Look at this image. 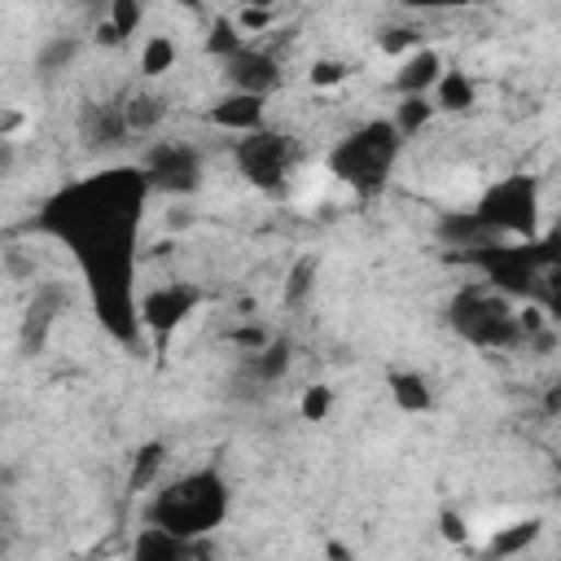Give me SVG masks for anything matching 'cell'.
Returning <instances> with one entry per match:
<instances>
[{
    "label": "cell",
    "instance_id": "obj_40",
    "mask_svg": "<svg viewBox=\"0 0 561 561\" xmlns=\"http://www.w3.org/2000/svg\"><path fill=\"white\" fill-rule=\"evenodd\" d=\"M175 4H184V9H197V4H202V0H175Z\"/></svg>",
    "mask_w": 561,
    "mask_h": 561
},
{
    "label": "cell",
    "instance_id": "obj_15",
    "mask_svg": "<svg viewBox=\"0 0 561 561\" xmlns=\"http://www.w3.org/2000/svg\"><path fill=\"white\" fill-rule=\"evenodd\" d=\"M500 232H491L473 210H447L443 219H438V241L443 245H456V254L460 250H473V245H486V241H495Z\"/></svg>",
    "mask_w": 561,
    "mask_h": 561
},
{
    "label": "cell",
    "instance_id": "obj_4",
    "mask_svg": "<svg viewBox=\"0 0 561 561\" xmlns=\"http://www.w3.org/2000/svg\"><path fill=\"white\" fill-rule=\"evenodd\" d=\"M447 324L456 329V337H465L478 351H513L526 342L513 298L491 280H473L456 289V298L447 302Z\"/></svg>",
    "mask_w": 561,
    "mask_h": 561
},
{
    "label": "cell",
    "instance_id": "obj_9",
    "mask_svg": "<svg viewBox=\"0 0 561 561\" xmlns=\"http://www.w3.org/2000/svg\"><path fill=\"white\" fill-rule=\"evenodd\" d=\"M224 75H228V83H232L237 92H259V96H267V92L280 83V66H276V57L263 53V48H241V53H232V57L224 61Z\"/></svg>",
    "mask_w": 561,
    "mask_h": 561
},
{
    "label": "cell",
    "instance_id": "obj_31",
    "mask_svg": "<svg viewBox=\"0 0 561 561\" xmlns=\"http://www.w3.org/2000/svg\"><path fill=\"white\" fill-rule=\"evenodd\" d=\"M224 337H228L232 346H245V351H263V346L272 342V333L259 329V324H237V329H228Z\"/></svg>",
    "mask_w": 561,
    "mask_h": 561
},
{
    "label": "cell",
    "instance_id": "obj_20",
    "mask_svg": "<svg viewBox=\"0 0 561 561\" xmlns=\"http://www.w3.org/2000/svg\"><path fill=\"white\" fill-rule=\"evenodd\" d=\"M289 359H294V346H289V337H272L263 351H254V381H263V386H276V381L289 373Z\"/></svg>",
    "mask_w": 561,
    "mask_h": 561
},
{
    "label": "cell",
    "instance_id": "obj_30",
    "mask_svg": "<svg viewBox=\"0 0 561 561\" xmlns=\"http://www.w3.org/2000/svg\"><path fill=\"white\" fill-rule=\"evenodd\" d=\"M311 88H333V83H342L346 79V66L342 61H333V57H320V61H311Z\"/></svg>",
    "mask_w": 561,
    "mask_h": 561
},
{
    "label": "cell",
    "instance_id": "obj_27",
    "mask_svg": "<svg viewBox=\"0 0 561 561\" xmlns=\"http://www.w3.org/2000/svg\"><path fill=\"white\" fill-rule=\"evenodd\" d=\"M535 302L561 324V267H543V276H539V294H535Z\"/></svg>",
    "mask_w": 561,
    "mask_h": 561
},
{
    "label": "cell",
    "instance_id": "obj_22",
    "mask_svg": "<svg viewBox=\"0 0 561 561\" xmlns=\"http://www.w3.org/2000/svg\"><path fill=\"white\" fill-rule=\"evenodd\" d=\"M123 110H127L131 131H149V127L162 123V114H167V96H158V92H136V96L123 101Z\"/></svg>",
    "mask_w": 561,
    "mask_h": 561
},
{
    "label": "cell",
    "instance_id": "obj_23",
    "mask_svg": "<svg viewBox=\"0 0 561 561\" xmlns=\"http://www.w3.org/2000/svg\"><path fill=\"white\" fill-rule=\"evenodd\" d=\"M434 110H438V105H434L430 96H421V92H416V96H399V105H394V127L403 131V140L416 136V131L434 118Z\"/></svg>",
    "mask_w": 561,
    "mask_h": 561
},
{
    "label": "cell",
    "instance_id": "obj_28",
    "mask_svg": "<svg viewBox=\"0 0 561 561\" xmlns=\"http://www.w3.org/2000/svg\"><path fill=\"white\" fill-rule=\"evenodd\" d=\"M329 408H333V386H307V390H302V399H298L302 421H324V416H329Z\"/></svg>",
    "mask_w": 561,
    "mask_h": 561
},
{
    "label": "cell",
    "instance_id": "obj_7",
    "mask_svg": "<svg viewBox=\"0 0 561 561\" xmlns=\"http://www.w3.org/2000/svg\"><path fill=\"white\" fill-rule=\"evenodd\" d=\"M197 302H202V289L188 280H167V285H153L140 294V324L149 329L158 355H167L175 329L197 311Z\"/></svg>",
    "mask_w": 561,
    "mask_h": 561
},
{
    "label": "cell",
    "instance_id": "obj_19",
    "mask_svg": "<svg viewBox=\"0 0 561 561\" xmlns=\"http://www.w3.org/2000/svg\"><path fill=\"white\" fill-rule=\"evenodd\" d=\"M539 530H543V522H539V517L513 522V526H504V530H495V535H491L486 552H491V557H517V552H526V548L539 539Z\"/></svg>",
    "mask_w": 561,
    "mask_h": 561
},
{
    "label": "cell",
    "instance_id": "obj_13",
    "mask_svg": "<svg viewBox=\"0 0 561 561\" xmlns=\"http://www.w3.org/2000/svg\"><path fill=\"white\" fill-rule=\"evenodd\" d=\"M210 123L215 127H228V131H259L263 127V96L259 92H228L224 101L210 105Z\"/></svg>",
    "mask_w": 561,
    "mask_h": 561
},
{
    "label": "cell",
    "instance_id": "obj_8",
    "mask_svg": "<svg viewBox=\"0 0 561 561\" xmlns=\"http://www.w3.org/2000/svg\"><path fill=\"white\" fill-rule=\"evenodd\" d=\"M140 167H145L149 184L162 188V193H180L184 197V193H197L202 188V153L193 145H184V140L153 145Z\"/></svg>",
    "mask_w": 561,
    "mask_h": 561
},
{
    "label": "cell",
    "instance_id": "obj_32",
    "mask_svg": "<svg viewBox=\"0 0 561 561\" xmlns=\"http://www.w3.org/2000/svg\"><path fill=\"white\" fill-rule=\"evenodd\" d=\"M412 39H416V31H408V26H390V31L377 35V44H381L386 53H399V48H408Z\"/></svg>",
    "mask_w": 561,
    "mask_h": 561
},
{
    "label": "cell",
    "instance_id": "obj_3",
    "mask_svg": "<svg viewBox=\"0 0 561 561\" xmlns=\"http://www.w3.org/2000/svg\"><path fill=\"white\" fill-rule=\"evenodd\" d=\"M399 149H403V131L394 127V118H368L329 149V171L342 184H351L359 197H373L386 188Z\"/></svg>",
    "mask_w": 561,
    "mask_h": 561
},
{
    "label": "cell",
    "instance_id": "obj_17",
    "mask_svg": "<svg viewBox=\"0 0 561 561\" xmlns=\"http://www.w3.org/2000/svg\"><path fill=\"white\" fill-rule=\"evenodd\" d=\"M473 101H478L473 79L465 70H443V79L434 83V105L447 114H465V110H473Z\"/></svg>",
    "mask_w": 561,
    "mask_h": 561
},
{
    "label": "cell",
    "instance_id": "obj_34",
    "mask_svg": "<svg viewBox=\"0 0 561 561\" xmlns=\"http://www.w3.org/2000/svg\"><path fill=\"white\" fill-rule=\"evenodd\" d=\"M438 530H443V539H451V543H460V539L469 535V530H465V517H460V513H451V508L438 517Z\"/></svg>",
    "mask_w": 561,
    "mask_h": 561
},
{
    "label": "cell",
    "instance_id": "obj_25",
    "mask_svg": "<svg viewBox=\"0 0 561 561\" xmlns=\"http://www.w3.org/2000/svg\"><path fill=\"white\" fill-rule=\"evenodd\" d=\"M75 57H79V39H75V35H53V39L39 48L35 66H39V75H57V70H66Z\"/></svg>",
    "mask_w": 561,
    "mask_h": 561
},
{
    "label": "cell",
    "instance_id": "obj_16",
    "mask_svg": "<svg viewBox=\"0 0 561 561\" xmlns=\"http://www.w3.org/2000/svg\"><path fill=\"white\" fill-rule=\"evenodd\" d=\"M386 390H390V399H394L399 412H430V408H434L430 381H425L421 373H412V368H394V373H386Z\"/></svg>",
    "mask_w": 561,
    "mask_h": 561
},
{
    "label": "cell",
    "instance_id": "obj_37",
    "mask_svg": "<svg viewBox=\"0 0 561 561\" xmlns=\"http://www.w3.org/2000/svg\"><path fill=\"white\" fill-rule=\"evenodd\" d=\"M408 9H460V4H473V0H403Z\"/></svg>",
    "mask_w": 561,
    "mask_h": 561
},
{
    "label": "cell",
    "instance_id": "obj_35",
    "mask_svg": "<svg viewBox=\"0 0 561 561\" xmlns=\"http://www.w3.org/2000/svg\"><path fill=\"white\" fill-rule=\"evenodd\" d=\"M123 39H127V35H123L110 18H101V22H96V44H123Z\"/></svg>",
    "mask_w": 561,
    "mask_h": 561
},
{
    "label": "cell",
    "instance_id": "obj_6",
    "mask_svg": "<svg viewBox=\"0 0 561 561\" xmlns=\"http://www.w3.org/2000/svg\"><path fill=\"white\" fill-rule=\"evenodd\" d=\"M232 158H237V171L263 188V193H280L285 188V175L294 167V140L280 136V131H241V140L232 145Z\"/></svg>",
    "mask_w": 561,
    "mask_h": 561
},
{
    "label": "cell",
    "instance_id": "obj_14",
    "mask_svg": "<svg viewBox=\"0 0 561 561\" xmlns=\"http://www.w3.org/2000/svg\"><path fill=\"white\" fill-rule=\"evenodd\" d=\"M443 79V57L434 53V48H416L403 66H399V75H394V92L399 96H425V92H434V83Z\"/></svg>",
    "mask_w": 561,
    "mask_h": 561
},
{
    "label": "cell",
    "instance_id": "obj_12",
    "mask_svg": "<svg viewBox=\"0 0 561 561\" xmlns=\"http://www.w3.org/2000/svg\"><path fill=\"white\" fill-rule=\"evenodd\" d=\"M131 552H136V561H184V557H202L206 543H202V539H184V535H175V530L149 522V526L136 535V548H131Z\"/></svg>",
    "mask_w": 561,
    "mask_h": 561
},
{
    "label": "cell",
    "instance_id": "obj_1",
    "mask_svg": "<svg viewBox=\"0 0 561 561\" xmlns=\"http://www.w3.org/2000/svg\"><path fill=\"white\" fill-rule=\"evenodd\" d=\"M149 188L153 184L145 167H110L57 188L26 219V232L53 237L70 250L92 298V316L118 346H136L145 329L136 298V259Z\"/></svg>",
    "mask_w": 561,
    "mask_h": 561
},
{
    "label": "cell",
    "instance_id": "obj_11",
    "mask_svg": "<svg viewBox=\"0 0 561 561\" xmlns=\"http://www.w3.org/2000/svg\"><path fill=\"white\" fill-rule=\"evenodd\" d=\"M79 131H83L88 145H123L131 136V123H127L123 101H92V105H83Z\"/></svg>",
    "mask_w": 561,
    "mask_h": 561
},
{
    "label": "cell",
    "instance_id": "obj_10",
    "mask_svg": "<svg viewBox=\"0 0 561 561\" xmlns=\"http://www.w3.org/2000/svg\"><path fill=\"white\" fill-rule=\"evenodd\" d=\"M61 307H66V289L57 280H48V285L35 289V298H31L26 316H22V351L26 355L44 351V337H48V329H53V320H57Z\"/></svg>",
    "mask_w": 561,
    "mask_h": 561
},
{
    "label": "cell",
    "instance_id": "obj_41",
    "mask_svg": "<svg viewBox=\"0 0 561 561\" xmlns=\"http://www.w3.org/2000/svg\"><path fill=\"white\" fill-rule=\"evenodd\" d=\"M473 4H486V0H473Z\"/></svg>",
    "mask_w": 561,
    "mask_h": 561
},
{
    "label": "cell",
    "instance_id": "obj_39",
    "mask_svg": "<svg viewBox=\"0 0 561 561\" xmlns=\"http://www.w3.org/2000/svg\"><path fill=\"white\" fill-rule=\"evenodd\" d=\"M245 4H254V9H272V0H245Z\"/></svg>",
    "mask_w": 561,
    "mask_h": 561
},
{
    "label": "cell",
    "instance_id": "obj_26",
    "mask_svg": "<svg viewBox=\"0 0 561 561\" xmlns=\"http://www.w3.org/2000/svg\"><path fill=\"white\" fill-rule=\"evenodd\" d=\"M171 66H175V44H171L167 35H149L145 48H140V75L158 79V75H167Z\"/></svg>",
    "mask_w": 561,
    "mask_h": 561
},
{
    "label": "cell",
    "instance_id": "obj_2",
    "mask_svg": "<svg viewBox=\"0 0 561 561\" xmlns=\"http://www.w3.org/2000/svg\"><path fill=\"white\" fill-rule=\"evenodd\" d=\"M228 504H232V495H228L224 473L219 469H193L153 495L149 522H158L184 539H206L215 526H224Z\"/></svg>",
    "mask_w": 561,
    "mask_h": 561
},
{
    "label": "cell",
    "instance_id": "obj_24",
    "mask_svg": "<svg viewBox=\"0 0 561 561\" xmlns=\"http://www.w3.org/2000/svg\"><path fill=\"white\" fill-rule=\"evenodd\" d=\"M241 48H245V31L237 26V18H215L210 22V35H206V53H215V57L228 61Z\"/></svg>",
    "mask_w": 561,
    "mask_h": 561
},
{
    "label": "cell",
    "instance_id": "obj_38",
    "mask_svg": "<svg viewBox=\"0 0 561 561\" xmlns=\"http://www.w3.org/2000/svg\"><path fill=\"white\" fill-rule=\"evenodd\" d=\"M543 412H548V416H557V412H561V381H557V386L543 394Z\"/></svg>",
    "mask_w": 561,
    "mask_h": 561
},
{
    "label": "cell",
    "instance_id": "obj_36",
    "mask_svg": "<svg viewBox=\"0 0 561 561\" xmlns=\"http://www.w3.org/2000/svg\"><path fill=\"white\" fill-rule=\"evenodd\" d=\"M18 127H22V114L9 105V110L0 114V140H13V131H18Z\"/></svg>",
    "mask_w": 561,
    "mask_h": 561
},
{
    "label": "cell",
    "instance_id": "obj_29",
    "mask_svg": "<svg viewBox=\"0 0 561 561\" xmlns=\"http://www.w3.org/2000/svg\"><path fill=\"white\" fill-rule=\"evenodd\" d=\"M140 0H110V22L123 31V35H131L136 26H140Z\"/></svg>",
    "mask_w": 561,
    "mask_h": 561
},
{
    "label": "cell",
    "instance_id": "obj_18",
    "mask_svg": "<svg viewBox=\"0 0 561 561\" xmlns=\"http://www.w3.org/2000/svg\"><path fill=\"white\" fill-rule=\"evenodd\" d=\"M316 276H320V259H316V254H302V259H294V267L285 272V289H280V302H285V307H302V302L311 298V289H316Z\"/></svg>",
    "mask_w": 561,
    "mask_h": 561
},
{
    "label": "cell",
    "instance_id": "obj_5",
    "mask_svg": "<svg viewBox=\"0 0 561 561\" xmlns=\"http://www.w3.org/2000/svg\"><path fill=\"white\" fill-rule=\"evenodd\" d=\"M473 215L500 232V237H539V180L535 175H504L495 184L482 188V197L473 202Z\"/></svg>",
    "mask_w": 561,
    "mask_h": 561
},
{
    "label": "cell",
    "instance_id": "obj_21",
    "mask_svg": "<svg viewBox=\"0 0 561 561\" xmlns=\"http://www.w3.org/2000/svg\"><path fill=\"white\" fill-rule=\"evenodd\" d=\"M162 460H167V443H145V447H136L131 473H127V491H131V495H136V491H149L153 478H158V469H162Z\"/></svg>",
    "mask_w": 561,
    "mask_h": 561
},
{
    "label": "cell",
    "instance_id": "obj_33",
    "mask_svg": "<svg viewBox=\"0 0 561 561\" xmlns=\"http://www.w3.org/2000/svg\"><path fill=\"white\" fill-rule=\"evenodd\" d=\"M272 22V13L267 9H254V4H241V13H237V26L241 31H263Z\"/></svg>",
    "mask_w": 561,
    "mask_h": 561
}]
</instances>
